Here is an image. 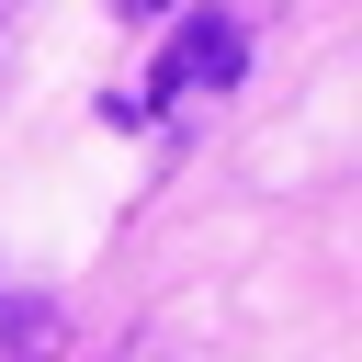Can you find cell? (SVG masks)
Here are the masks:
<instances>
[{"mask_svg":"<svg viewBox=\"0 0 362 362\" xmlns=\"http://www.w3.org/2000/svg\"><path fill=\"white\" fill-rule=\"evenodd\" d=\"M238 68H249V45H238V23H215V11H192V23L158 45V90H170V102H192V90H226Z\"/></svg>","mask_w":362,"mask_h":362,"instance_id":"6da1fadb","label":"cell"},{"mask_svg":"<svg viewBox=\"0 0 362 362\" xmlns=\"http://www.w3.org/2000/svg\"><path fill=\"white\" fill-rule=\"evenodd\" d=\"M34 339H45V317H11V305H0V362H11V351H34Z\"/></svg>","mask_w":362,"mask_h":362,"instance_id":"7a4b0ae2","label":"cell"}]
</instances>
